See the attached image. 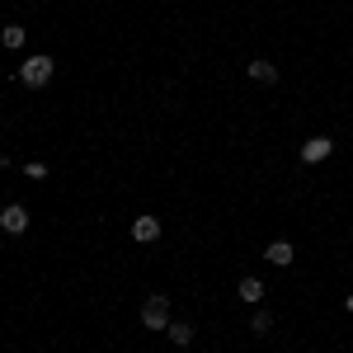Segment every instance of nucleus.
Returning a JSON list of instances; mask_svg holds the SVG:
<instances>
[{
  "label": "nucleus",
  "mask_w": 353,
  "mask_h": 353,
  "mask_svg": "<svg viewBox=\"0 0 353 353\" xmlns=\"http://www.w3.org/2000/svg\"><path fill=\"white\" fill-rule=\"evenodd\" d=\"M52 57H43V52H33V57H24V66H19V81L28 85V90H43V85L52 81Z\"/></svg>",
  "instance_id": "f257e3e1"
},
{
  "label": "nucleus",
  "mask_w": 353,
  "mask_h": 353,
  "mask_svg": "<svg viewBox=\"0 0 353 353\" xmlns=\"http://www.w3.org/2000/svg\"><path fill=\"white\" fill-rule=\"evenodd\" d=\"M141 325L146 330H165L170 325V297H165V292H151V297L141 301Z\"/></svg>",
  "instance_id": "f03ea898"
},
{
  "label": "nucleus",
  "mask_w": 353,
  "mask_h": 353,
  "mask_svg": "<svg viewBox=\"0 0 353 353\" xmlns=\"http://www.w3.org/2000/svg\"><path fill=\"white\" fill-rule=\"evenodd\" d=\"M0 231H5V236H24L28 231V208L24 203H5V208H0Z\"/></svg>",
  "instance_id": "7ed1b4c3"
},
{
  "label": "nucleus",
  "mask_w": 353,
  "mask_h": 353,
  "mask_svg": "<svg viewBox=\"0 0 353 353\" xmlns=\"http://www.w3.org/2000/svg\"><path fill=\"white\" fill-rule=\"evenodd\" d=\"M330 156H334V141H330V137H306V141H301V161L306 165H321V161H330Z\"/></svg>",
  "instance_id": "20e7f679"
},
{
  "label": "nucleus",
  "mask_w": 353,
  "mask_h": 353,
  "mask_svg": "<svg viewBox=\"0 0 353 353\" xmlns=\"http://www.w3.org/2000/svg\"><path fill=\"white\" fill-rule=\"evenodd\" d=\"M264 259H269L273 269H288V264L297 259V250H292V241H269L264 245Z\"/></svg>",
  "instance_id": "39448f33"
},
{
  "label": "nucleus",
  "mask_w": 353,
  "mask_h": 353,
  "mask_svg": "<svg viewBox=\"0 0 353 353\" xmlns=\"http://www.w3.org/2000/svg\"><path fill=\"white\" fill-rule=\"evenodd\" d=\"M245 71H250V81H254V85H278V66H273L269 57H254Z\"/></svg>",
  "instance_id": "423d86ee"
},
{
  "label": "nucleus",
  "mask_w": 353,
  "mask_h": 353,
  "mask_svg": "<svg viewBox=\"0 0 353 353\" xmlns=\"http://www.w3.org/2000/svg\"><path fill=\"white\" fill-rule=\"evenodd\" d=\"M132 241H137V245L161 241V217H137V221H132Z\"/></svg>",
  "instance_id": "0eeeda50"
},
{
  "label": "nucleus",
  "mask_w": 353,
  "mask_h": 353,
  "mask_svg": "<svg viewBox=\"0 0 353 353\" xmlns=\"http://www.w3.org/2000/svg\"><path fill=\"white\" fill-rule=\"evenodd\" d=\"M165 334H170V344H179V349H189L193 339H198L193 321H170V325H165Z\"/></svg>",
  "instance_id": "6e6552de"
},
{
  "label": "nucleus",
  "mask_w": 353,
  "mask_h": 353,
  "mask_svg": "<svg viewBox=\"0 0 353 353\" xmlns=\"http://www.w3.org/2000/svg\"><path fill=\"white\" fill-rule=\"evenodd\" d=\"M250 334H254V339H269V334H273V311L254 306V316H250Z\"/></svg>",
  "instance_id": "1a4fd4ad"
},
{
  "label": "nucleus",
  "mask_w": 353,
  "mask_h": 353,
  "mask_svg": "<svg viewBox=\"0 0 353 353\" xmlns=\"http://www.w3.org/2000/svg\"><path fill=\"white\" fill-rule=\"evenodd\" d=\"M28 43V28H19V24H5L0 28V48H10V52H19Z\"/></svg>",
  "instance_id": "9d476101"
},
{
  "label": "nucleus",
  "mask_w": 353,
  "mask_h": 353,
  "mask_svg": "<svg viewBox=\"0 0 353 353\" xmlns=\"http://www.w3.org/2000/svg\"><path fill=\"white\" fill-rule=\"evenodd\" d=\"M236 292H241L245 306H259V301H264V283H259V278H241V288H236Z\"/></svg>",
  "instance_id": "9b49d317"
},
{
  "label": "nucleus",
  "mask_w": 353,
  "mask_h": 353,
  "mask_svg": "<svg viewBox=\"0 0 353 353\" xmlns=\"http://www.w3.org/2000/svg\"><path fill=\"white\" fill-rule=\"evenodd\" d=\"M24 174H28V179H43V174H48V165H43V161H28Z\"/></svg>",
  "instance_id": "f8f14e48"
},
{
  "label": "nucleus",
  "mask_w": 353,
  "mask_h": 353,
  "mask_svg": "<svg viewBox=\"0 0 353 353\" xmlns=\"http://www.w3.org/2000/svg\"><path fill=\"white\" fill-rule=\"evenodd\" d=\"M344 311H349V316H353V292H349V297H344Z\"/></svg>",
  "instance_id": "ddd939ff"
}]
</instances>
